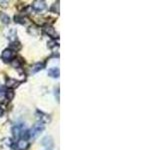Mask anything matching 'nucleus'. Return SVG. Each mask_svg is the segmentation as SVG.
<instances>
[{
  "instance_id": "f257e3e1",
  "label": "nucleus",
  "mask_w": 160,
  "mask_h": 150,
  "mask_svg": "<svg viewBox=\"0 0 160 150\" xmlns=\"http://www.w3.org/2000/svg\"><path fill=\"white\" fill-rule=\"evenodd\" d=\"M45 128V125L42 122H37L36 124H34L33 127L29 131V137L31 138H37L38 136L42 133V131Z\"/></svg>"
},
{
  "instance_id": "f03ea898",
  "label": "nucleus",
  "mask_w": 160,
  "mask_h": 150,
  "mask_svg": "<svg viewBox=\"0 0 160 150\" xmlns=\"http://www.w3.org/2000/svg\"><path fill=\"white\" fill-rule=\"evenodd\" d=\"M32 8L35 11L37 12H41L46 9V3L45 1H42V0H36L32 3Z\"/></svg>"
},
{
  "instance_id": "7ed1b4c3",
  "label": "nucleus",
  "mask_w": 160,
  "mask_h": 150,
  "mask_svg": "<svg viewBox=\"0 0 160 150\" xmlns=\"http://www.w3.org/2000/svg\"><path fill=\"white\" fill-rule=\"evenodd\" d=\"M1 58L3 59L5 62L11 61L13 58H14V52L11 51L10 49H4L3 52L1 54Z\"/></svg>"
},
{
  "instance_id": "20e7f679",
  "label": "nucleus",
  "mask_w": 160,
  "mask_h": 150,
  "mask_svg": "<svg viewBox=\"0 0 160 150\" xmlns=\"http://www.w3.org/2000/svg\"><path fill=\"white\" fill-rule=\"evenodd\" d=\"M43 31H44V32H45L47 35L51 36L52 38H58V34L56 33L55 29L53 28V27H52L51 25H48V24L44 25V27H43Z\"/></svg>"
},
{
  "instance_id": "39448f33",
  "label": "nucleus",
  "mask_w": 160,
  "mask_h": 150,
  "mask_svg": "<svg viewBox=\"0 0 160 150\" xmlns=\"http://www.w3.org/2000/svg\"><path fill=\"white\" fill-rule=\"evenodd\" d=\"M29 147V142L24 139H18L15 144V150H26Z\"/></svg>"
},
{
  "instance_id": "423d86ee",
  "label": "nucleus",
  "mask_w": 160,
  "mask_h": 150,
  "mask_svg": "<svg viewBox=\"0 0 160 150\" xmlns=\"http://www.w3.org/2000/svg\"><path fill=\"white\" fill-rule=\"evenodd\" d=\"M42 145L47 150H52L53 146H54V143H53L52 137H50V136H46L45 138H43V140H42Z\"/></svg>"
},
{
  "instance_id": "0eeeda50",
  "label": "nucleus",
  "mask_w": 160,
  "mask_h": 150,
  "mask_svg": "<svg viewBox=\"0 0 160 150\" xmlns=\"http://www.w3.org/2000/svg\"><path fill=\"white\" fill-rule=\"evenodd\" d=\"M19 84H20V81L16 80V79H13V78H7L6 79V86L10 89L16 88Z\"/></svg>"
},
{
  "instance_id": "6e6552de",
  "label": "nucleus",
  "mask_w": 160,
  "mask_h": 150,
  "mask_svg": "<svg viewBox=\"0 0 160 150\" xmlns=\"http://www.w3.org/2000/svg\"><path fill=\"white\" fill-rule=\"evenodd\" d=\"M22 131H23V129H22L21 125H15V126H13L12 133H13V136H14V138L19 139V137L21 136Z\"/></svg>"
},
{
  "instance_id": "1a4fd4ad",
  "label": "nucleus",
  "mask_w": 160,
  "mask_h": 150,
  "mask_svg": "<svg viewBox=\"0 0 160 150\" xmlns=\"http://www.w3.org/2000/svg\"><path fill=\"white\" fill-rule=\"evenodd\" d=\"M37 119L39 120V122H42V123H46V122L50 121V117L48 116L47 114H44L42 112H37Z\"/></svg>"
},
{
  "instance_id": "9d476101",
  "label": "nucleus",
  "mask_w": 160,
  "mask_h": 150,
  "mask_svg": "<svg viewBox=\"0 0 160 150\" xmlns=\"http://www.w3.org/2000/svg\"><path fill=\"white\" fill-rule=\"evenodd\" d=\"M59 74H60L59 68H57V67L50 68V69L48 70V75H49L50 77H53V78H58Z\"/></svg>"
},
{
  "instance_id": "9b49d317",
  "label": "nucleus",
  "mask_w": 160,
  "mask_h": 150,
  "mask_svg": "<svg viewBox=\"0 0 160 150\" xmlns=\"http://www.w3.org/2000/svg\"><path fill=\"white\" fill-rule=\"evenodd\" d=\"M45 67V63H43V62H38L36 63V64H34L32 66V69H31V71L33 72V73H36V72L40 71V70H42L43 68Z\"/></svg>"
},
{
  "instance_id": "f8f14e48",
  "label": "nucleus",
  "mask_w": 160,
  "mask_h": 150,
  "mask_svg": "<svg viewBox=\"0 0 160 150\" xmlns=\"http://www.w3.org/2000/svg\"><path fill=\"white\" fill-rule=\"evenodd\" d=\"M9 49L11 51H18L21 49V44L18 41H11L9 44Z\"/></svg>"
},
{
  "instance_id": "ddd939ff",
  "label": "nucleus",
  "mask_w": 160,
  "mask_h": 150,
  "mask_svg": "<svg viewBox=\"0 0 160 150\" xmlns=\"http://www.w3.org/2000/svg\"><path fill=\"white\" fill-rule=\"evenodd\" d=\"M0 20H1L2 23L8 24V23H9V21H10V18L7 14H5V13L1 12V13H0Z\"/></svg>"
},
{
  "instance_id": "4468645a",
  "label": "nucleus",
  "mask_w": 160,
  "mask_h": 150,
  "mask_svg": "<svg viewBox=\"0 0 160 150\" xmlns=\"http://www.w3.org/2000/svg\"><path fill=\"white\" fill-rule=\"evenodd\" d=\"M15 22H18L21 24H25L27 22V18L23 16H15Z\"/></svg>"
},
{
  "instance_id": "2eb2a0df",
  "label": "nucleus",
  "mask_w": 160,
  "mask_h": 150,
  "mask_svg": "<svg viewBox=\"0 0 160 150\" xmlns=\"http://www.w3.org/2000/svg\"><path fill=\"white\" fill-rule=\"evenodd\" d=\"M50 11L51 12H54V13H57V14H58V13H59V2L58 1L53 4L51 9H50Z\"/></svg>"
},
{
  "instance_id": "dca6fc26",
  "label": "nucleus",
  "mask_w": 160,
  "mask_h": 150,
  "mask_svg": "<svg viewBox=\"0 0 160 150\" xmlns=\"http://www.w3.org/2000/svg\"><path fill=\"white\" fill-rule=\"evenodd\" d=\"M5 96L8 100H12L14 97V92L12 90H7V91H5Z\"/></svg>"
},
{
  "instance_id": "f3484780",
  "label": "nucleus",
  "mask_w": 160,
  "mask_h": 150,
  "mask_svg": "<svg viewBox=\"0 0 160 150\" xmlns=\"http://www.w3.org/2000/svg\"><path fill=\"white\" fill-rule=\"evenodd\" d=\"M12 65L14 66V67H19V66H20V62H19V61L17 60V59L15 58L14 60L12 61Z\"/></svg>"
},
{
  "instance_id": "a211bd4d",
  "label": "nucleus",
  "mask_w": 160,
  "mask_h": 150,
  "mask_svg": "<svg viewBox=\"0 0 160 150\" xmlns=\"http://www.w3.org/2000/svg\"><path fill=\"white\" fill-rule=\"evenodd\" d=\"M1 92H5V88H4L3 86L0 85V93H1Z\"/></svg>"
},
{
  "instance_id": "6ab92c4d",
  "label": "nucleus",
  "mask_w": 160,
  "mask_h": 150,
  "mask_svg": "<svg viewBox=\"0 0 160 150\" xmlns=\"http://www.w3.org/2000/svg\"><path fill=\"white\" fill-rule=\"evenodd\" d=\"M3 112H4V110H3V108L0 106V117H1L2 115H3Z\"/></svg>"
}]
</instances>
